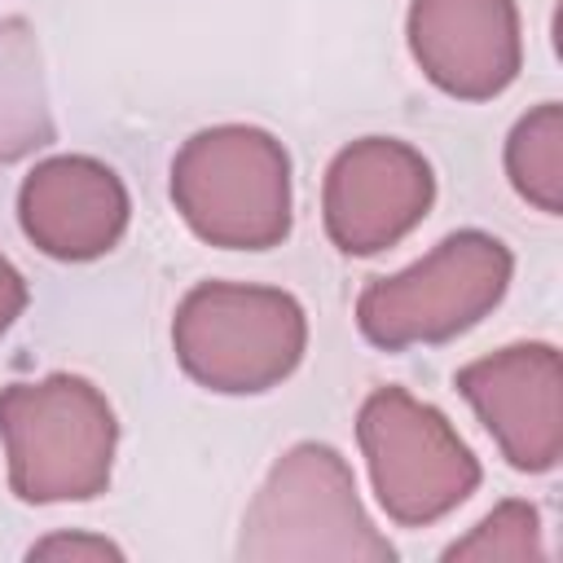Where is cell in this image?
<instances>
[{
    "label": "cell",
    "mask_w": 563,
    "mask_h": 563,
    "mask_svg": "<svg viewBox=\"0 0 563 563\" xmlns=\"http://www.w3.org/2000/svg\"><path fill=\"white\" fill-rule=\"evenodd\" d=\"M238 559L246 563H391V541L356 497L352 466L339 449L303 440L277 457L255 493Z\"/></svg>",
    "instance_id": "obj_1"
},
{
    "label": "cell",
    "mask_w": 563,
    "mask_h": 563,
    "mask_svg": "<svg viewBox=\"0 0 563 563\" xmlns=\"http://www.w3.org/2000/svg\"><path fill=\"white\" fill-rule=\"evenodd\" d=\"M0 440L9 457V488L22 501H88L110 484L119 422L88 378L48 374L0 391Z\"/></svg>",
    "instance_id": "obj_2"
},
{
    "label": "cell",
    "mask_w": 563,
    "mask_h": 563,
    "mask_svg": "<svg viewBox=\"0 0 563 563\" xmlns=\"http://www.w3.org/2000/svg\"><path fill=\"white\" fill-rule=\"evenodd\" d=\"M172 202L202 242L268 251L290 233V158L264 128H202L172 158Z\"/></svg>",
    "instance_id": "obj_3"
},
{
    "label": "cell",
    "mask_w": 563,
    "mask_h": 563,
    "mask_svg": "<svg viewBox=\"0 0 563 563\" xmlns=\"http://www.w3.org/2000/svg\"><path fill=\"white\" fill-rule=\"evenodd\" d=\"M308 321L295 295L242 282L194 286L172 317L180 369L224 396L277 387L303 356Z\"/></svg>",
    "instance_id": "obj_4"
},
{
    "label": "cell",
    "mask_w": 563,
    "mask_h": 563,
    "mask_svg": "<svg viewBox=\"0 0 563 563\" xmlns=\"http://www.w3.org/2000/svg\"><path fill=\"white\" fill-rule=\"evenodd\" d=\"M510 268L515 260L497 238L462 229L413 268L369 282L356 299V325L374 347L387 352L444 343L501 303Z\"/></svg>",
    "instance_id": "obj_5"
},
{
    "label": "cell",
    "mask_w": 563,
    "mask_h": 563,
    "mask_svg": "<svg viewBox=\"0 0 563 563\" xmlns=\"http://www.w3.org/2000/svg\"><path fill=\"white\" fill-rule=\"evenodd\" d=\"M356 440L378 506L405 528L444 519L479 484V462L453 422L405 387H378L361 405Z\"/></svg>",
    "instance_id": "obj_6"
},
{
    "label": "cell",
    "mask_w": 563,
    "mask_h": 563,
    "mask_svg": "<svg viewBox=\"0 0 563 563\" xmlns=\"http://www.w3.org/2000/svg\"><path fill=\"white\" fill-rule=\"evenodd\" d=\"M431 198L435 176L413 145L396 136H365L339 150V158L330 163L321 216L339 251L378 255L427 216Z\"/></svg>",
    "instance_id": "obj_7"
},
{
    "label": "cell",
    "mask_w": 563,
    "mask_h": 563,
    "mask_svg": "<svg viewBox=\"0 0 563 563\" xmlns=\"http://www.w3.org/2000/svg\"><path fill=\"white\" fill-rule=\"evenodd\" d=\"M515 471H550L563 453V365L550 343H515L453 374Z\"/></svg>",
    "instance_id": "obj_8"
},
{
    "label": "cell",
    "mask_w": 563,
    "mask_h": 563,
    "mask_svg": "<svg viewBox=\"0 0 563 563\" xmlns=\"http://www.w3.org/2000/svg\"><path fill=\"white\" fill-rule=\"evenodd\" d=\"M409 53L440 92L488 101L519 75V9L515 0H413Z\"/></svg>",
    "instance_id": "obj_9"
},
{
    "label": "cell",
    "mask_w": 563,
    "mask_h": 563,
    "mask_svg": "<svg viewBox=\"0 0 563 563\" xmlns=\"http://www.w3.org/2000/svg\"><path fill=\"white\" fill-rule=\"evenodd\" d=\"M18 220L44 255L66 264L97 260L128 229V189L106 163L88 154H62L22 180Z\"/></svg>",
    "instance_id": "obj_10"
},
{
    "label": "cell",
    "mask_w": 563,
    "mask_h": 563,
    "mask_svg": "<svg viewBox=\"0 0 563 563\" xmlns=\"http://www.w3.org/2000/svg\"><path fill=\"white\" fill-rule=\"evenodd\" d=\"M506 172L519 198H528L545 216H559L563 207V106L559 101H541L515 123L506 141Z\"/></svg>",
    "instance_id": "obj_11"
},
{
    "label": "cell",
    "mask_w": 563,
    "mask_h": 563,
    "mask_svg": "<svg viewBox=\"0 0 563 563\" xmlns=\"http://www.w3.org/2000/svg\"><path fill=\"white\" fill-rule=\"evenodd\" d=\"M541 554V515L528 501H501L471 537L444 550L449 563H528Z\"/></svg>",
    "instance_id": "obj_12"
},
{
    "label": "cell",
    "mask_w": 563,
    "mask_h": 563,
    "mask_svg": "<svg viewBox=\"0 0 563 563\" xmlns=\"http://www.w3.org/2000/svg\"><path fill=\"white\" fill-rule=\"evenodd\" d=\"M31 559H123V550L106 537H48L31 545Z\"/></svg>",
    "instance_id": "obj_13"
},
{
    "label": "cell",
    "mask_w": 563,
    "mask_h": 563,
    "mask_svg": "<svg viewBox=\"0 0 563 563\" xmlns=\"http://www.w3.org/2000/svg\"><path fill=\"white\" fill-rule=\"evenodd\" d=\"M22 308H26V282H22V273L0 255V334L22 317Z\"/></svg>",
    "instance_id": "obj_14"
}]
</instances>
